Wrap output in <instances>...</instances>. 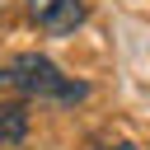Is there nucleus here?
<instances>
[{
    "label": "nucleus",
    "mask_w": 150,
    "mask_h": 150,
    "mask_svg": "<svg viewBox=\"0 0 150 150\" xmlns=\"http://www.w3.org/2000/svg\"><path fill=\"white\" fill-rule=\"evenodd\" d=\"M28 136V108L23 103H0V145H19Z\"/></svg>",
    "instance_id": "obj_3"
},
{
    "label": "nucleus",
    "mask_w": 150,
    "mask_h": 150,
    "mask_svg": "<svg viewBox=\"0 0 150 150\" xmlns=\"http://www.w3.org/2000/svg\"><path fill=\"white\" fill-rule=\"evenodd\" d=\"M103 150H136L131 141H117V145H103Z\"/></svg>",
    "instance_id": "obj_4"
},
{
    "label": "nucleus",
    "mask_w": 150,
    "mask_h": 150,
    "mask_svg": "<svg viewBox=\"0 0 150 150\" xmlns=\"http://www.w3.org/2000/svg\"><path fill=\"white\" fill-rule=\"evenodd\" d=\"M28 19L42 33H70L89 19V0H28Z\"/></svg>",
    "instance_id": "obj_2"
},
{
    "label": "nucleus",
    "mask_w": 150,
    "mask_h": 150,
    "mask_svg": "<svg viewBox=\"0 0 150 150\" xmlns=\"http://www.w3.org/2000/svg\"><path fill=\"white\" fill-rule=\"evenodd\" d=\"M0 94H19V98H52V103H80L89 94V84L61 75L56 61L38 56V52H19L0 66Z\"/></svg>",
    "instance_id": "obj_1"
}]
</instances>
